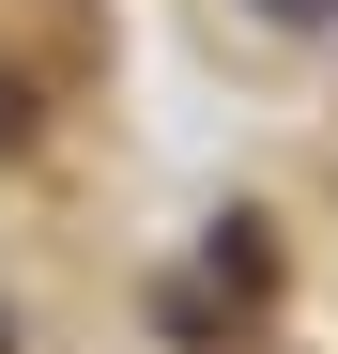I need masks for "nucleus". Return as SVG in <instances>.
Returning <instances> with one entry per match:
<instances>
[{
	"label": "nucleus",
	"instance_id": "f257e3e1",
	"mask_svg": "<svg viewBox=\"0 0 338 354\" xmlns=\"http://www.w3.org/2000/svg\"><path fill=\"white\" fill-rule=\"evenodd\" d=\"M261 16H292V31H338V0H261Z\"/></svg>",
	"mask_w": 338,
	"mask_h": 354
},
{
	"label": "nucleus",
	"instance_id": "7ed1b4c3",
	"mask_svg": "<svg viewBox=\"0 0 338 354\" xmlns=\"http://www.w3.org/2000/svg\"><path fill=\"white\" fill-rule=\"evenodd\" d=\"M0 354H16V324H0Z\"/></svg>",
	"mask_w": 338,
	"mask_h": 354
},
{
	"label": "nucleus",
	"instance_id": "f03ea898",
	"mask_svg": "<svg viewBox=\"0 0 338 354\" xmlns=\"http://www.w3.org/2000/svg\"><path fill=\"white\" fill-rule=\"evenodd\" d=\"M0 139H31V77H0Z\"/></svg>",
	"mask_w": 338,
	"mask_h": 354
}]
</instances>
